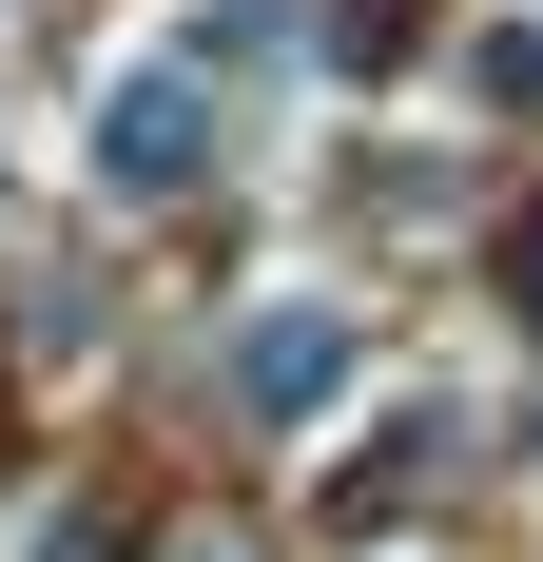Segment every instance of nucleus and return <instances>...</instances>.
Instances as JSON below:
<instances>
[{
	"instance_id": "f257e3e1",
	"label": "nucleus",
	"mask_w": 543,
	"mask_h": 562,
	"mask_svg": "<svg viewBox=\"0 0 543 562\" xmlns=\"http://www.w3.org/2000/svg\"><path fill=\"white\" fill-rule=\"evenodd\" d=\"M175 175H195V98L136 78V98H117V194H175Z\"/></svg>"
},
{
	"instance_id": "f03ea898",
	"label": "nucleus",
	"mask_w": 543,
	"mask_h": 562,
	"mask_svg": "<svg viewBox=\"0 0 543 562\" xmlns=\"http://www.w3.org/2000/svg\"><path fill=\"white\" fill-rule=\"evenodd\" d=\"M505 291H524V330H543V214H524V233H505Z\"/></svg>"
}]
</instances>
